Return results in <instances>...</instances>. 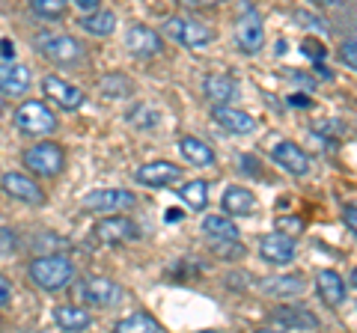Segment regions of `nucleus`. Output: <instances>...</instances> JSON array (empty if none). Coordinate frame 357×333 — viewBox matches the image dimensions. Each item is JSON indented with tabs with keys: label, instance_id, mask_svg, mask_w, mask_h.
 <instances>
[{
	"label": "nucleus",
	"instance_id": "9",
	"mask_svg": "<svg viewBox=\"0 0 357 333\" xmlns=\"http://www.w3.org/2000/svg\"><path fill=\"white\" fill-rule=\"evenodd\" d=\"M259 256L268 265H289L295 259V238L286 235V232H271V235H262L259 241Z\"/></svg>",
	"mask_w": 357,
	"mask_h": 333
},
{
	"label": "nucleus",
	"instance_id": "5",
	"mask_svg": "<svg viewBox=\"0 0 357 333\" xmlns=\"http://www.w3.org/2000/svg\"><path fill=\"white\" fill-rule=\"evenodd\" d=\"M13 122H15L18 131H24L30 137H42V134L57 131V116H54L48 110V104H42V102H24L13 114Z\"/></svg>",
	"mask_w": 357,
	"mask_h": 333
},
{
	"label": "nucleus",
	"instance_id": "22",
	"mask_svg": "<svg viewBox=\"0 0 357 333\" xmlns=\"http://www.w3.org/2000/svg\"><path fill=\"white\" fill-rule=\"evenodd\" d=\"M203 95L215 104H232L238 98V84L229 75H208L203 81Z\"/></svg>",
	"mask_w": 357,
	"mask_h": 333
},
{
	"label": "nucleus",
	"instance_id": "32",
	"mask_svg": "<svg viewBox=\"0 0 357 333\" xmlns=\"http://www.w3.org/2000/svg\"><path fill=\"white\" fill-rule=\"evenodd\" d=\"M340 60L357 72V39H345L340 45Z\"/></svg>",
	"mask_w": 357,
	"mask_h": 333
},
{
	"label": "nucleus",
	"instance_id": "39",
	"mask_svg": "<svg viewBox=\"0 0 357 333\" xmlns=\"http://www.w3.org/2000/svg\"><path fill=\"white\" fill-rule=\"evenodd\" d=\"M312 3H316V6H340L342 0H312Z\"/></svg>",
	"mask_w": 357,
	"mask_h": 333
},
{
	"label": "nucleus",
	"instance_id": "41",
	"mask_svg": "<svg viewBox=\"0 0 357 333\" xmlns=\"http://www.w3.org/2000/svg\"><path fill=\"white\" fill-rule=\"evenodd\" d=\"M349 283H351V286H354V288H357V268H354V271H351V280H349Z\"/></svg>",
	"mask_w": 357,
	"mask_h": 333
},
{
	"label": "nucleus",
	"instance_id": "30",
	"mask_svg": "<svg viewBox=\"0 0 357 333\" xmlns=\"http://www.w3.org/2000/svg\"><path fill=\"white\" fill-rule=\"evenodd\" d=\"M128 122H131L134 128H143V131H146V128L158 125L161 114H158V110H155L152 104H134V107L128 110Z\"/></svg>",
	"mask_w": 357,
	"mask_h": 333
},
{
	"label": "nucleus",
	"instance_id": "21",
	"mask_svg": "<svg viewBox=\"0 0 357 333\" xmlns=\"http://www.w3.org/2000/svg\"><path fill=\"white\" fill-rule=\"evenodd\" d=\"M316 288H319V297L325 301L328 307H342L345 304V295H349V288H345V280L337 274V271H319L316 274Z\"/></svg>",
	"mask_w": 357,
	"mask_h": 333
},
{
	"label": "nucleus",
	"instance_id": "10",
	"mask_svg": "<svg viewBox=\"0 0 357 333\" xmlns=\"http://www.w3.org/2000/svg\"><path fill=\"white\" fill-rule=\"evenodd\" d=\"M42 93L48 95L54 104H60L63 110H77V107L84 104V93L77 90L75 84L63 81V77H54V75H48L42 81Z\"/></svg>",
	"mask_w": 357,
	"mask_h": 333
},
{
	"label": "nucleus",
	"instance_id": "34",
	"mask_svg": "<svg viewBox=\"0 0 357 333\" xmlns=\"http://www.w3.org/2000/svg\"><path fill=\"white\" fill-rule=\"evenodd\" d=\"M277 229L286 232V235H289V232L298 235V232L304 229V220H298V217H280V220H277Z\"/></svg>",
	"mask_w": 357,
	"mask_h": 333
},
{
	"label": "nucleus",
	"instance_id": "17",
	"mask_svg": "<svg viewBox=\"0 0 357 333\" xmlns=\"http://www.w3.org/2000/svg\"><path fill=\"white\" fill-rule=\"evenodd\" d=\"M304 277L301 274H280V277H268V280L259 283V292L268 297H298L304 295Z\"/></svg>",
	"mask_w": 357,
	"mask_h": 333
},
{
	"label": "nucleus",
	"instance_id": "40",
	"mask_svg": "<svg viewBox=\"0 0 357 333\" xmlns=\"http://www.w3.org/2000/svg\"><path fill=\"white\" fill-rule=\"evenodd\" d=\"M194 3H199V6H218L220 0H194Z\"/></svg>",
	"mask_w": 357,
	"mask_h": 333
},
{
	"label": "nucleus",
	"instance_id": "7",
	"mask_svg": "<svg viewBox=\"0 0 357 333\" xmlns=\"http://www.w3.org/2000/svg\"><path fill=\"white\" fill-rule=\"evenodd\" d=\"M21 161H24V166H27L30 173L48 176V179H51V176H57L63 170L66 155H63V149L57 146V143H36V146L24 149Z\"/></svg>",
	"mask_w": 357,
	"mask_h": 333
},
{
	"label": "nucleus",
	"instance_id": "38",
	"mask_svg": "<svg viewBox=\"0 0 357 333\" xmlns=\"http://www.w3.org/2000/svg\"><path fill=\"white\" fill-rule=\"evenodd\" d=\"M0 51H3V57H6V60H9V57H15V45H13L9 39L0 42Z\"/></svg>",
	"mask_w": 357,
	"mask_h": 333
},
{
	"label": "nucleus",
	"instance_id": "8",
	"mask_svg": "<svg viewBox=\"0 0 357 333\" xmlns=\"http://www.w3.org/2000/svg\"><path fill=\"white\" fill-rule=\"evenodd\" d=\"M77 295H81L84 304H89V307H114V304H119L122 288H119V283L107 280V277H84L81 286H77Z\"/></svg>",
	"mask_w": 357,
	"mask_h": 333
},
{
	"label": "nucleus",
	"instance_id": "1",
	"mask_svg": "<svg viewBox=\"0 0 357 333\" xmlns=\"http://www.w3.org/2000/svg\"><path fill=\"white\" fill-rule=\"evenodd\" d=\"M75 277V265L72 259L60 256V253H48V256H39L30 262V280L36 283L45 292H60L72 283Z\"/></svg>",
	"mask_w": 357,
	"mask_h": 333
},
{
	"label": "nucleus",
	"instance_id": "29",
	"mask_svg": "<svg viewBox=\"0 0 357 333\" xmlns=\"http://www.w3.org/2000/svg\"><path fill=\"white\" fill-rule=\"evenodd\" d=\"M98 93L105 98H126L131 93V81L126 75H107L98 81Z\"/></svg>",
	"mask_w": 357,
	"mask_h": 333
},
{
	"label": "nucleus",
	"instance_id": "37",
	"mask_svg": "<svg viewBox=\"0 0 357 333\" xmlns=\"http://www.w3.org/2000/svg\"><path fill=\"white\" fill-rule=\"evenodd\" d=\"M72 3H75L77 9H81V15H84V13H96L102 0H72Z\"/></svg>",
	"mask_w": 357,
	"mask_h": 333
},
{
	"label": "nucleus",
	"instance_id": "31",
	"mask_svg": "<svg viewBox=\"0 0 357 333\" xmlns=\"http://www.w3.org/2000/svg\"><path fill=\"white\" fill-rule=\"evenodd\" d=\"M69 6V0H30V9L39 18H60Z\"/></svg>",
	"mask_w": 357,
	"mask_h": 333
},
{
	"label": "nucleus",
	"instance_id": "11",
	"mask_svg": "<svg viewBox=\"0 0 357 333\" xmlns=\"http://www.w3.org/2000/svg\"><path fill=\"white\" fill-rule=\"evenodd\" d=\"M96 238L105 244H126V241L137 238V226L122 215H107L105 220L96 224Z\"/></svg>",
	"mask_w": 357,
	"mask_h": 333
},
{
	"label": "nucleus",
	"instance_id": "13",
	"mask_svg": "<svg viewBox=\"0 0 357 333\" xmlns=\"http://www.w3.org/2000/svg\"><path fill=\"white\" fill-rule=\"evenodd\" d=\"M178 176H182V170H178L176 164H170V161H149V164L137 166L134 179H137L140 185H146V187H164V185L178 182Z\"/></svg>",
	"mask_w": 357,
	"mask_h": 333
},
{
	"label": "nucleus",
	"instance_id": "2",
	"mask_svg": "<svg viewBox=\"0 0 357 333\" xmlns=\"http://www.w3.org/2000/svg\"><path fill=\"white\" fill-rule=\"evenodd\" d=\"M36 51L48 57L54 65H81L86 51L75 36L66 33H39L36 36Z\"/></svg>",
	"mask_w": 357,
	"mask_h": 333
},
{
	"label": "nucleus",
	"instance_id": "27",
	"mask_svg": "<svg viewBox=\"0 0 357 333\" xmlns=\"http://www.w3.org/2000/svg\"><path fill=\"white\" fill-rule=\"evenodd\" d=\"M161 325L146 313H131L116 321V333H158Z\"/></svg>",
	"mask_w": 357,
	"mask_h": 333
},
{
	"label": "nucleus",
	"instance_id": "4",
	"mask_svg": "<svg viewBox=\"0 0 357 333\" xmlns=\"http://www.w3.org/2000/svg\"><path fill=\"white\" fill-rule=\"evenodd\" d=\"M236 42L244 54H259L265 45V27H262V15L256 13V6H250L248 0L238 3V15H236Z\"/></svg>",
	"mask_w": 357,
	"mask_h": 333
},
{
	"label": "nucleus",
	"instance_id": "28",
	"mask_svg": "<svg viewBox=\"0 0 357 333\" xmlns=\"http://www.w3.org/2000/svg\"><path fill=\"white\" fill-rule=\"evenodd\" d=\"M178 196H182L191 208L203 212V208L208 206V185H206V182H199V179H194V182H188V185L178 187Z\"/></svg>",
	"mask_w": 357,
	"mask_h": 333
},
{
	"label": "nucleus",
	"instance_id": "6",
	"mask_svg": "<svg viewBox=\"0 0 357 333\" xmlns=\"http://www.w3.org/2000/svg\"><path fill=\"white\" fill-rule=\"evenodd\" d=\"M134 206H137V196L131 191H122V187H102V191H93L81 199V208L93 215H119Z\"/></svg>",
	"mask_w": 357,
	"mask_h": 333
},
{
	"label": "nucleus",
	"instance_id": "24",
	"mask_svg": "<svg viewBox=\"0 0 357 333\" xmlns=\"http://www.w3.org/2000/svg\"><path fill=\"white\" fill-rule=\"evenodd\" d=\"M54 321L60 325V330L77 333V330H86L89 325H93V316H89L86 309H81V307L66 304V307H57V309H54Z\"/></svg>",
	"mask_w": 357,
	"mask_h": 333
},
{
	"label": "nucleus",
	"instance_id": "12",
	"mask_svg": "<svg viewBox=\"0 0 357 333\" xmlns=\"http://www.w3.org/2000/svg\"><path fill=\"white\" fill-rule=\"evenodd\" d=\"M271 158L283 166L286 173H292V176H307L310 173V158H307V152L298 146V143L292 140H280L277 146L271 149Z\"/></svg>",
	"mask_w": 357,
	"mask_h": 333
},
{
	"label": "nucleus",
	"instance_id": "42",
	"mask_svg": "<svg viewBox=\"0 0 357 333\" xmlns=\"http://www.w3.org/2000/svg\"><path fill=\"white\" fill-rule=\"evenodd\" d=\"M185 3H194V0H185Z\"/></svg>",
	"mask_w": 357,
	"mask_h": 333
},
{
	"label": "nucleus",
	"instance_id": "36",
	"mask_svg": "<svg viewBox=\"0 0 357 333\" xmlns=\"http://www.w3.org/2000/svg\"><path fill=\"white\" fill-rule=\"evenodd\" d=\"M9 297H13V286H9V280H6L3 274H0V309L9 304Z\"/></svg>",
	"mask_w": 357,
	"mask_h": 333
},
{
	"label": "nucleus",
	"instance_id": "33",
	"mask_svg": "<svg viewBox=\"0 0 357 333\" xmlns=\"http://www.w3.org/2000/svg\"><path fill=\"white\" fill-rule=\"evenodd\" d=\"M15 244H18L15 232H13V229H3V226H0V256H6V253H13V250H15Z\"/></svg>",
	"mask_w": 357,
	"mask_h": 333
},
{
	"label": "nucleus",
	"instance_id": "3",
	"mask_svg": "<svg viewBox=\"0 0 357 333\" xmlns=\"http://www.w3.org/2000/svg\"><path fill=\"white\" fill-rule=\"evenodd\" d=\"M164 33L170 36L173 42H178V45L185 48H206L211 45V39H215V30H211L206 21H197V18H188V15H173L164 21Z\"/></svg>",
	"mask_w": 357,
	"mask_h": 333
},
{
	"label": "nucleus",
	"instance_id": "14",
	"mask_svg": "<svg viewBox=\"0 0 357 333\" xmlns=\"http://www.w3.org/2000/svg\"><path fill=\"white\" fill-rule=\"evenodd\" d=\"M0 187H3L9 196L21 199V203H30V206H42V203H45L42 187L33 182V179H27V176H21V173H3V179H0Z\"/></svg>",
	"mask_w": 357,
	"mask_h": 333
},
{
	"label": "nucleus",
	"instance_id": "35",
	"mask_svg": "<svg viewBox=\"0 0 357 333\" xmlns=\"http://www.w3.org/2000/svg\"><path fill=\"white\" fill-rule=\"evenodd\" d=\"M342 220H345V226H349V229L354 232V235H357V206H345Z\"/></svg>",
	"mask_w": 357,
	"mask_h": 333
},
{
	"label": "nucleus",
	"instance_id": "26",
	"mask_svg": "<svg viewBox=\"0 0 357 333\" xmlns=\"http://www.w3.org/2000/svg\"><path fill=\"white\" fill-rule=\"evenodd\" d=\"M203 235L211 241H238V226L227 215H208L203 217Z\"/></svg>",
	"mask_w": 357,
	"mask_h": 333
},
{
	"label": "nucleus",
	"instance_id": "16",
	"mask_svg": "<svg viewBox=\"0 0 357 333\" xmlns=\"http://www.w3.org/2000/svg\"><path fill=\"white\" fill-rule=\"evenodd\" d=\"M30 86V69L21 63H0V95H21Z\"/></svg>",
	"mask_w": 357,
	"mask_h": 333
},
{
	"label": "nucleus",
	"instance_id": "23",
	"mask_svg": "<svg viewBox=\"0 0 357 333\" xmlns=\"http://www.w3.org/2000/svg\"><path fill=\"white\" fill-rule=\"evenodd\" d=\"M77 27L89 36H110V33L116 30V15L107 13V9H96V13H84L81 21H77Z\"/></svg>",
	"mask_w": 357,
	"mask_h": 333
},
{
	"label": "nucleus",
	"instance_id": "20",
	"mask_svg": "<svg viewBox=\"0 0 357 333\" xmlns=\"http://www.w3.org/2000/svg\"><path fill=\"white\" fill-rule=\"evenodd\" d=\"M126 48L134 54V57H155L161 54V36L149 27H131L126 36Z\"/></svg>",
	"mask_w": 357,
	"mask_h": 333
},
{
	"label": "nucleus",
	"instance_id": "19",
	"mask_svg": "<svg viewBox=\"0 0 357 333\" xmlns=\"http://www.w3.org/2000/svg\"><path fill=\"white\" fill-rule=\"evenodd\" d=\"M277 327L283 330H319V318L307 307H283L271 316Z\"/></svg>",
	"mask_w": 357,
	"mask_h": 333
},
{
	"label": "nucleus",
	"instance_id": "15",
	"mask_svg": "<svg viewBox=\"0 0 357 333\" xmlns=\"http://www.w3.org/2000/svg\"><path fill=\"white\" fill-rule=\"evenodd\" d=\"M211 116H215L218 125H220L223 131H229V134H250V131L256 128L253 116H248L244 110L232 107V104H215Z\"/></svg>",
	"mask_w": 357,
	"mask_h": 333
},
{
	"label": "nucleus",
	"instance_id": "18",
	"mask_svg": "<svg viewBox=\"0 0 357 333\" xmlns=\"http://www.w3.org/2000/svg\"><path fill=\"white\" fill-rule=\"evenodd\" d=\"M220 206H223V212L232 215V217H250L256 212V196L248 191V187L229 185L220 196Z\"/></svg>",
	"mask_w": 357,
	"mask_h": 333
},
{
	"label": "nucleus",
	"instance_id": "25",
	"mask_svg": "<svg viewBox=\"0 0 357 333\" xmlns=\"http://www.w3.org/2000/svg\"><path fill=\"white\" fill-rule=\"evenodd\" d=\"M178 152H182L185 161L194 164V166H211L215 164V152H211V146L203 143V140H197V137H182L178 140Z\"/></svg>",
	"mask_w": 357,
	"mask_h": 333
}]
</instances>
